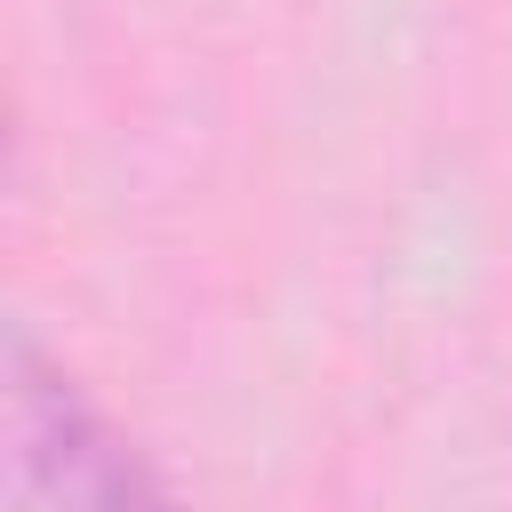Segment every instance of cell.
I'll list each match as a JSON object with an SVG mask.
<instances>
[{
  "mask_svg": "<svg viewBox=\"0 0 512 512\" xmlns=\"http://www.w3.org/2000/svg\"><path fill=\"white\" fill-rule=\"evenodd\" d=\"M8 464L24 512H184L136 440L24 328L8 336Z\"/></svg>",
  "mask_w": 512,
  "mask_h": 512,
  "instance_id": "cell-1",
  "label": "cell"
}]
</instances>
